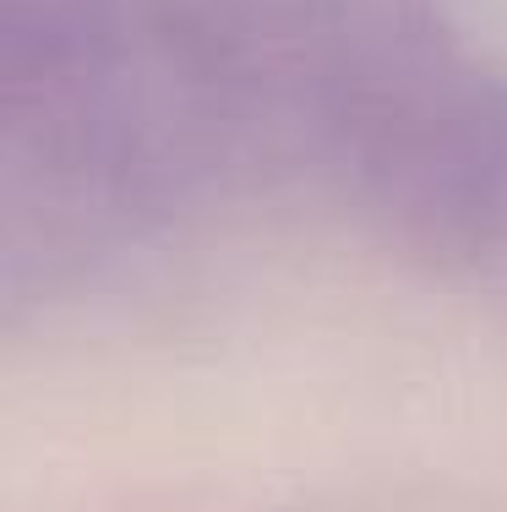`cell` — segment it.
<instances>
[{"label":"cell","instance_id":"cell-1","mask_svg":"<svg viewBox=\"0 0 507 512\" xmlns=\"http://www.w3.org/2000/svg\"><path fill=\"white\" fill-rule=\"evenodd\" d=\"M322 120L355 197L388 240L437 267H475L507 224V126L448 60L360 55L328 77Z\"/></svg>","mask_w":507,"mask_h":512}]
</instances>
